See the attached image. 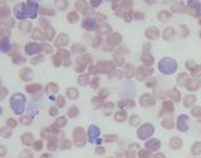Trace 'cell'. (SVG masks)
I'll list each match as a JSON object with an SVG mask.
<instances>
[{"label": "cell", "instance_id": "1f68e13d", "mask_svg": "<svg viewBox=\"0 0 201 158\" xmlns=\"http://www.w3.org/2000/svg\"><path fill=\"white\" fill-rule=\"evenodd\" d=\"M33 157H34V154L30 149H23L19 154V158H33Z\"/></svg>", "mask_w": 201, "mask_h": 158}, {"label": "cell", "instance_id": "9c48e42d", "mask_svg": "<svg viewBox=\"0 0 201 158\" xmlns=\"http://www.w3.org/2000/svg\"><path fill=\"white\" fill-rule=\"evenodd\" d=\"M57 54H58L59 58L62 59L64 67H69V65H71V53H69L68 50H65V49H59V50L57 52Z\"/></svg>", "mask_w": 201, "mask_h": 158}, {"label": "cell", "instance_id": "7a4b0ae2", "mask_svg": "<svg viewBox=\"0 0 201 158\" xmlns=\"http://www.w3.org/2000/svg\"><path fill=\"white\" fill-rule=\"evenodd\" d=\"M158 68L163 73V74H171L176 70L177 68V64H176V61L174 59H170V58H165L160 61V64H158Z\"/></svg>", "mask_w": 201, "mask_h": 158}, {"label": "cell", "instance_id": "8d00e7d4", "mask_svg": "<svg viewBox=\"0 0 201 158\" xmlns=\"http://www.w3.org/2000/svg\"><path fill=\"white\" fill-rule=\"evenodd\" d=\"M40 14H43V15H54L55 14V11L53 10V9H50V8H40Z\"/></svg>", "mask_w": 201, "mask_h": 158}, {"label": "cell", "instance_id": "ac0fdd59", "mask_svg": "<svg viewBox=\"0 0 201 158\" xmlns=\"http://www.w3.org/2000/svg\"><path fill=\"white\" fill-rule=\"evenodd\" d=\"M57 92H58V85H57L55 83H49V84L45 87V93L48 94L49 97H52V96H54V94H57Z\"/></svg>", "mask_w": 201, "mask_h": 158}, {"label": "cell", "instance_id": "ee69618b", "mask_svg": "<svg viewBox=\"0 0 201 158\" xmlns=\"http://www.w3.org/2000/svg\"><path fill=\"white\" fill-rule=\"evenodd\" d=\"M9 14H10V11H9L7 8H2V10H0V16H2L3 19H4V18H7Z\"/></svg>", "mask_w": 201, "mask_h": 158}, {"label": "cell", "instance_id": "7bdbcfd3", "mask_svg": "<svg viewBox=\"0 0 201 158\" xmlns=\"http://www.w3.org/2000/svg\"><path fill=\"white\" fill-rule=\"evenodd\" d=\"M33 147H34L35 151H42V148H43V142H42V141H35L34 144H33Z\"/></svg>", "mask_w": 201, "mask_h": 158}, {"label": "cell", "instance_id": "7402d4cb", "mask_svg": "<svg viewBox=\"0 0 201 158\" xmlns=\"http://www.w3.org/2000/svg\"><path fill=\"white\" fill-rule=\"evenodd\" d=\"M30 29H31V23L29 20L20 21V24H19V30L20 31H23V33H28V31H30Z\"/></svg>", "mask_w": 201, "mask_h": 158}, {"label": "cell", "instance_id": "6f0895ef", "mask_svg": "<svg viewBox=\"0 0 201 158\" xmlns=\"http://www.w3.org/2000/svg\"><path fill=\"white\" fill-rule=\"evenodd\" d=\"M5 153H7V148H5L4 146H0V156L4 157V156H5Z\"/></svg>", "mask_w": 201, "mask_h": 158}, {"label": "cell", "instance_id": "d590c367", "mask_svg": "<svg viewBox=\"0 0 201 158\" xmlns=\"http://www.w3.org/2000/svg\"><path fill=\"white\" fill-rule=\"evenodd\" d=\"M16 125H18V122H16L14 118H8V119H7V127H9L10 129H12V128H15Z\"/></svg>", "mask_w": 201, "mask_h": 158}, {"label": "cell", "instance_id": "f5cc1de1", "mask_svg": "<svg viewBox=\"0 0 201 158\" xmlns=\"http://www.w3.org/2000/svg\"><path fill=\"white\" fill-rule=\"evenodd\" d=\"M195 102V97H187L186 98V102H185V106H190V103L192 104Z\"/></svg>", "mask_w": 201, "mask_h": 158}, {"label": "cell", "instance_id": "b9f144b4", "mask_svg": "<svg viewBox=\"0 0 201 158\" xmlns=\"http://www.w3.org/2000/svg\"><path fill=\"white\" fill-rule=\"evenodd\" d=\"M43 60H44V56L43 55H38V56L31 59V64H38V63H42Z\"/></svg>", "mask_w": 201, "mask_h": 158}, {"label": "cell", "instance_id": "91938a15", "mask_svg": "<svg viewBox=\"0 0 201 158\" xmlns=\"http://www.w3.org/2000/svg\"><path fill=\"white\" fill-rule=\"evenodd\" d=\"M99 43H100V39H99V38H94L93 42H92V45H93V47H98Z\"/></svg>", "mask_w": 201, "mask_h": 158}, {"label": "cell", "instance_id": "60d3db41", "mask_svg": "<svg viewBox=\"0 0 201 158\" xmlns=\"http://www.w3.org/2000/svg\"><path fill=\"white\" fill-rule=\"evenodd\" d=\"M115 118H116L117 122H122V120L126 119V113H124V112H118V113L115 115Z\"/></svg>", "mask_w": 201, "mask_h": 158}, {"label": "cell", "instance_id": "277c9868", "mask_svg": "<svg viewBox=\"0 0 201 158\" xmlns=\"http://www.w3.org/2000/svg\"><path fill=\"white\" fill-rule=\"evenodd\" d=\"M73 141H74V144L77 147H83L86 144L87 137H86V132L82 127H77L73 131Z\"/></svg>", "mask_w": 201, "mask_h": 158}, {"label": "cell", "instance_id": "f35d334b", "mask_svg": "<svg viewBox=\"0 0 201 158\" xmlns=\"http://www.w3.org/2000/svg\"><path fill=\"white\" fill-rule=\"evenodd\" d=\"M64 106H65V99H64L63 96H59V97L57 98V107H58V108H63Z\"/></svg>", "mask_w": 201, "mask_h": 158}, {"label": "cell", "instance_id": "f6af8a7d", "mask_svg": "<svg viewBox=\"0 0 201 158\" xmlns=\"http://www.w3.org/2000/svg\"><path fill=\"white\" fill-rule=\"evenodd\" d=\"M174 33H175L174 29H166V31H165V38H166V39H169V38H170V35H171V37H174Z\"/></svg>", "mask_w": 201, "mask_h": 158}, {"label": "cell", "instance_id": "94428289", "mask_svg": "<svg viewBox=\"0 0 201 158\" xmlns=\"http://www.w3.org/2000/svg\"><path fill=\"white\" fill-rule=\"evenodd\" d=\"M105 139H106L107 142H113L115 139H117V137H116V136H112V137H110V136H107V137H106Z\"/></svg>", "mask_w": 201, "mask_h": 158}, {"label": "cell", "instance_id": "52a82bcc", "mask_svg": "<svg viewBox=\"0 0 201 158\" xmlns=\"http://www.w3.org/2000/svg\"><path fill=\"white\" fill-rule=\"evenodd\" d=\"M14 15L16 19L19 20H25L28 18V14H26V9H25V3H20V4H16L15 8H14Z\"/></svg>", "mask_w": 201, "mask_h": 158}, {"label": "cell", "instance_id": "4316f807", "mask_svg": "<svg viewBox=\"0 0 201 158\" xmlns=\"http://www.w3.org/2000/svg\"><path fill=\"white\" fill-rule=\"evenodd\" d=\"M67 114H68L69 118H77L78 114H79V109H78L76 106H72V107L68 109V112H67Z\"/></svg>", "mask_w": 201, "mask_h": 158}, {"label": "cell", "instance_id": "bcb514c9", "mask_svg": "<svg viewBox=\"0 0 201 158\" xmlns=\"http://www.w3.org/2000/svg\"><path fill=\"white\" fill-rule=\"evenodd\" d=\"M44 53L45 54H52L53 53V47L49 44H44Z\"/></svg>", "mask_w": 201, "mask_h": 158}, {"label": "cell", "instance_id": "5b68a950", "mask_svg": "<svg viewBox=\"0 0 201 158\" xmlns=\"http://www.w3.org/2000/svg\"><path fill=\"white\" fill-rule=\"evenodd\" d=\"M42 50H44V44H40V43L31 42L25 45V53L28 55H35V54L40 53Z\"/></svg>", "mask_w": 201, "mask_h": 158}, {"label": "cell", "instance_id": "836d02e7", "mask_svg": "<svg viewBox=\"0 0 201 158\" xmlns=\"http://www.w3.org/2000/svg\"><path fill=\"white\" fill-rule=\"evenodd\" d=\"M54 124L58 125L59 128H63V127H65V125H67V118H65V117H60V118H58V119L55 120Z\"/></svg>", "mask_w": 201, "mask_h": 158}, {"label": "cell", "instance_id": "9f6ffc18", "mask_svg": "<svg viewBox=\"0 0 201 158\" xmlns=\"http://www.w3.org/2000/svg\"><path fill=\"white\" fill-rule=\"evenodd\" d=\"M96 153L97 154H103L105 153V148L103 147H97L96 148Z\"/></svg>", "mask_w": 201, "mask_h": 158}, {"label": "cell", "instance_id": "f1b7e54d", "mask_svg": "<svg viewBox=\"0 0 201 158\" xmlns=\"http://www.w3.org/2000/svg\"><path fill=\"white\" fill-rule=\"evenodd\" d=\"M59 148L60 149H69V148H72V142L69 139H63L59 143Z\"/></svg>", "mask_w": 201, "mask_h": 158}, {"label": "cell", "instance_id": "5bb4252c", "mask_svg": "<svg viewBox=\"0 0 201 158\" xmlns=\"http://www.w3.org/2000/svg\"><path fill=\"white\" fill-rule=\"evenodd\" d=\"M31 38L34 39V40H39V42H43V40H45V39H47V38H45V34H44V31H43V30H40L39 28L33 30V33H31Z\"/></svg>", "mask_w": 201, "mask_h": 158}, {"label": "cell", "instance_id": "9a60e30c", "mask_svg": "<svg viewBox=\"0 0 201 158\" xmlns=\"http://www.w3.org/2000/svg\"><path fill=\"white\" fill-rule=\"evenodd\" d=\"M65 94H67V98H68V99H71V101H76V99L78 98V96H79V92H78V89H77V88L71 87V88L67 89Z\"/></svg>", "mask_w": 201, "mask_h": 158}, {"label": "cell", "instance_id": "8992f818", "mask_svg": "<svg viewBox=\"0 0 201 158\" xmlns=\"http://www.w3.org/2000/svg\"><path fill=\"white\" fill-rule=\"evenodd\" d=\"M25 9H26V14L28 18L30 19H35L38 15V10H39V5L34 2H28L25 3Z\"/></svg>", "mask_w": 201, "mask_h": 158}, {"label": "cell", "instance_id": "11a10c76", "mask_svg": "<svg viewBox=\"0 0 201 158\" xmlns=\"http://www.w3.org/2000/svg\"><path fill=\"white\" fill-rule=\"evenodd\" d=\"M7 93H8L7 88L5 87H2V96H0V99H4L7 97Z\"/></svg>", "mask_w": 201, "mask_h": 158}, {"label": "cell", "instance_id": "6da1fadb", "mask_svg": "<svg viewBox=\"0 0 201 158\" xmlns=\"http://www.w3.org/2000/svg\"><path fill=\"white\" fill-rule=\"evenodd\" d=\"M25 102H26V99L24 97V94L15 93L10 98V108L13 109V112L15 114L20 115V114H23V112L25 109Z\"/></svg>", "mask_w": 201, "mask_h": 158}, {"label": "cell", "instance_id": "c3c4849f", "mask_svg": "<svg viewBox=\"0 0 201 158\" xmlns=\"http://www.w3.org/2000/svg\"><path fill=\"white\" fill-rule=\"evenodd\" d=\"M138 120H140V118H138L137 115H133V117L131 118V120H129V123H131V125H136V124L138 123Z\"/></svg>", "mask_w": 201, "mask_h": 158}, {"label": "cell", "instance_id": "cb8c5ba5", "mask_svg": "<svg viewBox=\"0 0 201 158\" xmlns=\"http://www.w3.org/2000/svg\"><path fill=\"white\" fill-rule=\"evenodd\" d=\"M71 52H72L73 54H81V53H84V52H86V47H84V45H81L79 43H76V44H73V47H72Z\"/></svg>", "mask_w": 201, "mask_h": 158}, {"label": "cell", "instance_id": "7c38bea8", "mask_svg": "<svg viewBox=\"0 0 201 158\" xmlns=\"http://www.w3.org/2000/svg\"><path fill=\"white\" fill-rule=\"evenodd\" d=\"M0 48H2V52H3V53H9V52L12 50V44H10L9 39H8L5 35L2 37V42H0Z\"/></svg>", "mask_w": 201, "mask_h": 158}, {"label": "cell", "instance_id": "603a6c76", "mask_svg": "<svg viewBox=\"0 0 201 158\" xmlns=\"http://www.w3.org/2000/svg\"><path fill=\"white\" fill-rule=\"evenodd\" d=\"M12 59H13V63H14V64H23V63H25V58L21 56L18 52L12 53Z\"/></svg>", "mask_w": 201, "mask_h": 158}, {"label": "cell", "instance_id": "e0dca14e", "mask_svg": "<svg viewBox=\"0 0 201 158\" xmlns=\"http://www.w3.org/2000/svg\"><path fill=\"white\" fill-rule=\"evenodd\" d=\"M20 78L23 79V80H25V82H29L30 79H31V74H33V72H31V69L30 68H23L21 70H20Z\"/></svg>", "mask_w": 201, "mask_h": 158}, {"label": "cell", "instance_id": "83f0119b", "mask_svg": "<svg viewBox=\"0 0 201 158\" xmlns=\"http://www.w3.org/2000/svg\"><path fill=\"white\" fill-rule=\"evenodd\" d=\"M12 131H10V128L9 127H3L2 129H0V136H2L3 138H9V137H12Z\"/></svg>", "mask_w": 201, "mask_h": 158}, {"label": "cell", "instance_id": "d4e9b609", "mask_svg": "<svg viewBox=\"0 0 201 158\" xmlns=\"http://www.w3.org/2000/svg\"><path fill=\"white\" fill-rule=\"evenodd\" d=\"M89 83V75L88 74H81L78 77V84L81 87H86Z\"/></svg>", "mask_w": 201, "mask_h": 158}, {"label": "cell", "instance_id": "3957f363", "mask_svg": "<svg viewBox=\"0 0 201 158\" xmlns=\"http://www.w3.org/2000/svg\"><path fill=\"white\" fill-rule=\"evenodd\" d=\"M87 136H88V141L91 143H94V144H100V143H102V139H100V131H99V128L97 127V125H94V124L89 125Z\"/></svg>", "mask_w": 201, "mask_h": 158}, {"label": "cell", "instance_id": "f546056e", "mask_svg": "<svg viewBox=\"0 0 201 158\" xmlns=\"http://www.w3.org/2000/svg\"><path fill=\"white\" fill-rule=\"evenodd\" d=\"M19 123L21 125H29V124H31V117L30 115H21L19 119Z\"/></svg>", "mask_w": 201, "mask_h": 158}, {"label": "cell", "instance_id": "e575fe53", "mask_svg": "<svg viewBox=\"0 0 201 158\" xmlns=\"http://www.w3.org/2000/svg\"><path fill=\"white\" fill-rule=\"evenodd\" d=\"M170 146H171L172 148L177 149V148H180V147L182 146V142H181L179 138H172V139H171V142H170Z\"/></svg>", "mask_w": 201, "mask_h": 158}, {"label": "cell", "instance_id": "d6a6232c", "mask_svg": "<svg viewBox=\"0 0 201 158\" xmlns=\"http://www.w3.org/2000/svg\"><path fill=\"white\" fill-rule=\"evenodd\" d=\"M146 146H147V148H151V149H157L158 147H160V142L157 141V139H151L150 142H147L146 143Z\"/></svg>", "mask_w": 201, "mask_h": 158}, {"label": "cell", "instance_id": "816d5d0a", "mask_svg": "<svg viewBox=\"0 0 201 158\" xmlns=\"http://www.w3.org/2000/svg\"><path fill=\"white\" fill-rule=\"evenodd\" d=\"M107 94H108V90H107V89H102V90L99 92V98L102 99V98L107 97Z\"/></svg>", "mask_w": 201, "mask_h": 158}, {"label": "cell", "instance_id": "484cf974", "mask_svg": "<svg viewBox=\"0 0 201 158\" xmlns=\"http://www.w3.org/2000/svg\"><path fill=\"white\" fill-rule=\"evenodd\" d=\"M67 19H68V21H69V23L76 24V23L79 20V15H78V13H77V11H71L68 15H67Z\"/></svg>", "mask_w": 201, "mask_h": 158}, {"label": "cell", "instance_id": "ab89813d", "mask_svg": "<svg viewBox=\"0 0 201 158\" xmlns=\"http://www.w3.org/2000/svg\"><path fill=\"white\" fill-rule=\"evenodd\" d=\"M53 64H54L55 67H59V65H62V64H63V61H62V59L59 58V55H58V54H55V55L53 56Z\"/></svg>", "mask_w": 201, "mask_h": 158}, {"label": "cell", "instance_id": "681fc988", "mask_svg": "<svg viewBox=\"0 0 201 158\" xmlns=\"http://www.w3.org/2000/svg\"><path fill=\"white\" fill-rule=\"evenodd\" d=\"M49 114H50L52 117H55V115L58 114V107H52V108L49 109Z\"/></svg>", "mask_w": 201, "mask_h": 158}, {"label": "cell", "instance_id": "ffe728a7", "mask_svg": "<svg viewBox=\"0 0 201 158\" xmlns=\"http://www.w3.org/2000/svg\"><path fill=\"white\" fill-rule=\"evenodd\" d=\"M47 147H48V149H49V151H52V152L57 151V149H58V147H59V142H58V139H57L55 137H52V138L48 141Z\"/></svg>", "mask_w": 201, "mask_h": 158}, {"label": "cell", "instance_id": "db71d44e", "mask_svg": "<svg viewBox=\"0 0 201 158\" xmlns=\"http://www.w3.org/2000/svg\"><path fill=\"white\" fill-rule=\"evenodd\" d=\"M192 151H194V153H195V154H197V153L201 151V143H196V146L194 147V149H192Z\"/></svg>", "mask_w": 201, "mask_h": 158}, {"label": "cell", "instance_id": "4dcf8cb0", "mask_svg": "<svg viewBox=\"0 0 201 158\" xmlns=\"http://www.w3.org/2000/svg\"><path fill=\"white\" fill-rule=\"evenodd\" d=\"M54 4H55V7H57L59 10H65L67 8H68V3H67L65 0H60V2H59V0H57Z\"/></svg>", "mask_w": 201, "mask_h": 158}, {"label": "cell", "instance_id": "2e32d148", "mask_svg": "<svg viewBox=\"0 0 201 158\" xmlns=\"http://www.w3.org/2000/svg\"><path fill=\"white\" fill-rule=\"evenodd\" d=\"M21 143L24 146H30V144H34V136H33L31 133H24L20 138Z\"/></svg>", "mask_w": 201, "mask_h": 158}, {"label": "cell", "instance_id": "680465c9", "mask_svg": "<svg viewBox=\"0 0 201 158\" xmlns=\"http://www.w3.org/2000/svg\"><path fill=\"white\" fill-rule=\"evenodd\" d=\"M91 85H92V88H97V87H98V78H94V79L91 82Z\"/></svg>", "mask_w": 201, "mask_h": 158}, {"label": "cell", "instance_id": "8fae6325", "mask_svg": "<svg viewBox=\"0 0 201 158\" xmlns=\"http://www.w3.org/2000/svg\"><path fill=\"white\" fill-rule=\"evenodd\" d=\"M82 26H83L86 30H88V31H94V30H97V23H96V20H93V19H91V18H86V19L83 20V23H82Z\"/></svg>", "mask_w": 201, "mask_h": 158}, {"label": "cell", "instance_id": "44dd1931", "mask_svg": "<svg viewBox=\"0 0 201 158\" xmlns=\"http://www.w3.org/2000/svg\"><path fill=\"white\" fill-rule=\"evenodd\" d=\"M25 90L28 93H30V94H35V93H38V92L42 90V85L40 84H30V85H26L25 87Z\"/></svg>", "mask_w": 201, "mask_h": 158}, {"label": "cell", "instance_id": "d6986e66", "mask_svg": "<svg viewBox=\"0 0 201 158\" xmlns=\"http://www.w3.org/2000/svg\"><path fill=\"white\" fill-rule=\"evenodd\" d=\"M44 28H45V30H44V34H45L47 40H52V39L54 38V34H55V31H54L53 26H50L49 24H47V25H44Z\"/></svg>", "mask_w": 201, "mask_h": 158}, {"label": "cell", "instance_id": "4fadbf2b", "mask_svg": "<svg viewBox=\"0 0 201 158\" xmlns=\"http://www.w3.org/2000/svg\"><path fill=\"white\" fill-rule=\"evenodd\" d=\"M187 120H189V118H187L186 115H181V117L179 118L177 128H179L180 131H182V132H186V131L189 129V125H187Z\"/></svg>", "mask_w": 201, "mask_h": 158}, {"label": "cell", "instance_id": "f907efd6", "mask_svg": "<svg viewBox=\"0 0 201 158\" xmlns=\"http://www.w3.org/2000/svg\"><path fill=\"white\" fill-rule=\"evenodd\" d=\"M110 29H111V28H110L108 25L105 24V25H102V26L99 28V33H106V31H110Z\"/></svg>", "mask_w": 201, "mask_h": 158}, {"label": "cell", "instance_id": "74e56055", "mask_svg": "<svg viewBox=\"0 0 201 158\" xmlns=\"http://www.w3.org/2000/svg\"><path fill=\"white\" fill-rule=\"evenodd\" d=\"M157 34H158V31H157L156 28H150V29L147 30V37H148V38H156Z\"/></svg>", "mask_w": 201, "mask_h": 158}, {"label": "cell", "instance_id": "7dc6e473", "mask_svg": "<svg viewBox=\"0 0 201 158\" xmlns=\"http://www.w3.org/2000/svg\"><path fill=\"white\" fill-rule=\"evenodd\" d=\"M158 18L162 20V21H167V20H169V14H167V13H160V15H158Z\"/></svg>", "mask_w": 201, "mask_h": 158}, {"label": "cell", "instance_id": "30bf717a", "mask_svg": "<svg viewBox=\"0 0 201 158\" xmlns=\"http://www.w3.org/2000/svg\"><path fill=\"white\" fill-rule=\"evenodd\" d=\"M69 44V37L67 35V34H64V33H60L58 37H57V39H55V45L57 47H67Z\"/></svg>", "mask_w": 201, "mask_h": 158}, {"label": "cell", "instance_id": "ba28073f", "mask_svg": "<svg viewBox=\"0 0 201 158\" xmlns=\"http://www.w3.org/2000/svg\"><path fill=\"white\" fill-rule=\"evenodd\" d=\"M153 133V127L151 124H145V125H142V127L138 129V138H141V139H145V138H147L148 136H151Z\"/></svg>", "mask_w": 201, "mask_h": 158}]
</instances>
